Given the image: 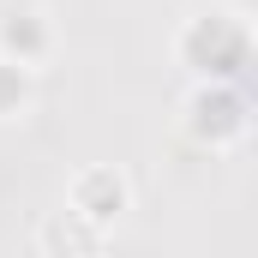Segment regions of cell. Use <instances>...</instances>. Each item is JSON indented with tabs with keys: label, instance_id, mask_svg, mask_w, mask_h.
<instances>
[{
	"label": "cell",
	"instance_id": "cell-4",
	"mask_svg": "<svg viewBox=\"0 0 258 258\" xmlns=\"http://www.w3.org/2000/svg\"><path fill=\"white\" fill-rule=\"evenodd\" d=\"M0 54L18 60V66H42L54 54L48 18H42V12H6V18H0Z\"/></svg>",
	"mask_w": 258,
	"mask_h": 258
},
{
	"label": "cell",
	"instance_id": "cell-5",
	"mask_svg": "<svg viewBox=\"0 0 258 258\" xmlns=\"http://www.w3.org/2000/svg\"><path fill=\"white\" fill-rule=\"evenodd\" d=\"M36 246H42V252H102V246H108V228H96V222L78 216V210H60V216L36 234Z\"/></svg>",
	"mask_w": 258,
	"mask_h": 258
},
{
	"label": "cell",
	"instance_id": "cell-1",
	"mask_svg": "<svg viewBox=\"0 0 258 258\" xmlns=\"http://www.w3.org/2000/svg\"><path fill=\"white\" fill-rule=\"evenodd\" d=\"M174 54L192 78H240L246 54H252V30L240 12H198V18H186Z\"/></svg>",
	"mask_w": 258,
	"mask_h": 258
},
{
	"label": "cell",
	"instance_id": "cell-3",
	"mask_svg": "<svg viewBox=\"0 0 258 258\" xmlns=\"http://www.w3.org/2000/svg\"><path fill=\"white\" fill-rule=\"evenodd\" d=\"M66 210L90 216L96 228H114V222L132 210V180L120 174V168H84V174L72 180V192H66Z\"/></svg>",
	"mask_w": 258,
	"mask_h": 258
},
{
	"label": "cell",
	"instance_id": "cell-6",
	"mask_svg": "<svg viewBox=\"0 0 258 258\" xmlns=\"http://www.w3.org/2000/svg\"><path fill=\"white\" fill-rule=\"evenodd\" d=\"M36 102V66H18L0 54V120H18Z\"/></svg>",
	"mask_w": 258,
	"mask_h": 258
},
{
	"label": "cell",
	"instance_id": "cell-2",
	"mask_svg": "<svg viewBox=\"0 0 258 258\" xmlns=\"http://www.w3.org/2000/svg\"><path fill=\"white\" fill-rule=\"evenodd\" d=\"M186 132L198 144H234V138H246L240 78H198V90L186 96Z\"/></svg>",
	"mask_w": 258,
	"mask_h": 258
}]
</instances>
